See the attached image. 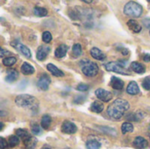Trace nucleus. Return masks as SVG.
<instances>
[{"mask_svg":"<svg viewBox=\"0 0 150 149\" xmlns=\"http://www.w3.org/2000/svg\"><path fill=\"white\" fill-rule=\"evenodd\" d=\"M129 103L127 100L118 98L114 100L107 108L108 115L114 119H120L129 110Z\"/></svg>","mask_w":150,"mask_h":149,"instance_id":"1","label":"nucleus"},{"mask_svg":"<svg viewBox=\"0 0 150 149\" xmlns=\"http://www.w3.org/2000/svg\"><path fill=\"white\" fill-rule=\"evenodd\" d=\"M15 103L18 107L22 108H26V109H31V110H36L38 109L39 106V102L37 98L31 95H19L16 97Z\"/></svg>","mask_w":150,"mask_h":149,"instance_id":"2","label":"nucleus"},{"mask_svg":"<svg viewBox=\"0 0 150 149\" xmlns=\"http://www.w3.org/2000/svg\"><path fill=\"white\" fill-rule=\"evenodd\" d=\"M80 66L82 68V71L83 73L89 77H93L96 76L98 73V66L97 65V63L91 61L88 59L85 60H82L80 61Z\"/></svg>","mask_w":150,"mask_h":149,"instance_id":"3","label":"nucleus"},{"mask_svg":"<svg viewBox=\"0 0 150 149\" xmlns=\"http://www.w3.org/2000/svg\"><path fill=\"white\" fill-rule=\"evenodd\" d=\"M142 11H143L142 6L134 1H130L127 3L126 5L124 6V13L130 17L139 18L142 14Z\"/></svg>","mask_w":150,"mask_h":149,"instance_id":"4","label":"nucleus"},{"mask_svg":"<svg viewBox=\"0 0 150 149\" xmlns=\"http://www.w3.org/2000/svg\"><path fill=\"white\" fill-rule=\"evenodd\" d=\"M126 61H111L105 64V68L107 71H111V72H116V73H120L121 75H127L129 76L130 73L125 68V65H126Z\"/></svg>","mask_w":150,"mask_h":149,"instance_id":"5","label":"nucleus"},{"mask_svg":"<svg viewBox=\"0 0 150 149\" xmlns=\"http://www.w3.org/2000/svg\"><path fill=\"white\" fill-rule=\"evenodd\" d=\"M51 83L50 77L47 74H42L37 83V86L41 90H47L49 88V84Z\"/></svg>","mask_w":150,"mask_h":149,"instance_id":"6","label":"nucleus"},{"mask_svg":"<svg viewBox=\"0 0 150 149\" xmlns=\"http://www.w3.org/2000/svg\"><path fill=\"white\" fill-rule=\"evenodd\" d=\"M95 95L99 100L103 102H109L112 98V94L110 91L105 90L104 89H98L95 91Z\"/></svg>","mask_w":150,"mask_h":149,"instance_id":"7","label":"nucleus"},{"mask_svg":"<svg viewBox=\"0 0 150 149\" xmlns=\"http://www.w3.org/2000/svg\"><path fill=\"white\" fill-rule=\"evenodd\" d=\"M62 131L67 134H74L76 133L77 127L74 123L70 121H65L62 126Z\"/></svg>","mask_w":150,"mask_h":149,"instance_id":"8","label":"nucleus"},{"mask_svg":"<svg viewBox=\"0 0 150 149\" xmlns=\"http://www.w3.org/2000/svg\"><path fill=\"white\" fill-rule=\"evenodd\" d=\"M11 45L19 52V53H21L25 57H26V58H31V56H32V54H31V51L29 50V48L27 47H25V45H23V44H21V43H19V42H12L11 43Z\"/></svg>","mask_w":150,"mask_h":149,"instance_id":"9","label":"nucleus"},{"mask_svg":"<svg viewBox=\"0 0 150 149\" xmlns=\"http://www.w3.org/2000/svg\"><path fill=\"white\" fill-rule=\"evenodd\" d=\"M50 52V47L48 46H40L39 47L36 54V57L39 61H43L46 59L47 54Z\"/></svg>","mask_w":150,"mask_h":149,"instance_id":"10","label":"nucleus"},{"mask_svg":"<svg viewBox=\"0 0 150 149\" xmlns=\"http://www.w3.org/2000/svg\"><path fill=\"white\" fill-rule=\"evenodd\" d=\"M134 146L137 149H146L148 148V141H146L143 137H136L134 141Z\"/></svg>","mask_w":150,"mask_h":149,"instance_id":"11","label":"nucleus"},{"mask_svg":"<svg viewBox=\"0 0 150 149\" xmlns=\"http://www.w3.org/2000/svg\"><path fill=\"white\" fill-rule=\"evenodd\" d=\"M91 55L94 59L98 60V61H104L105 59V54L100 49H98V47L91 48Z\"/></svg>","mask_w":150,"mask_h":149,"instance_id":"12","label":"nucleus"},{"mask_svg":"<svg viewBox=\"0 0 150 149\" xmlns=\"http://www.w3.org/2000/svg\"><path fill=\"white\" fill-rule=\"evenodd\" d=\"M47 70H48L53 76H54L60 77V76H64V73H63L61 69H59L56 66H54V64H52V63L47 64Z\"/></svg>","mask_w":150,"mask_h":149,"instance_id":"13","label":"nucleus"},{"mask_svg":"<svg viewBox=\"0 0 150 149\" xmlns=\"http://www.w3.org/2000/svg\"><path fill=\"white\" fill-rule=\"evenodd\" d=\"M127 92L129 95H136L140 93V89L136 82H130L127 88Z\"/></svg>","mask_w":150,"mask_h":149,"instance_id":"14","label":"nucleus"},{"mask_svg":"<svg viewBox=\"0 0 150 149\" xmlns=\"http://www.w3.org/2000/svg\"><path fill=\"white\" fill-rule=\"evenodd\" d=\"M68 49H69L68 46H66V45H64V44L60 45V46L55 49V51H54V55H55V57H57V58H62V57H64V56L66 55V54H67Z\"/></svg>","mask_w":150,"mask_h":149,"instance_id":"15","label":"nucleus"},{"mask_svg":"<svg viewBox=\"0 0 150 149\" xmlns=\"http://www.w3.org/2000/svg\"><path fill=\"white\" fill-rule=\"evenodd\" d=\"M127 25H128V27H129V29L131 31H133L134 32H136V33L140 32L142 31V25L136 20H134V19H130L127 22Z\"/></svg>","mask_w":150,"mask_h":149,"instance_id":"16","label":"nucleus"},{"mask_svg":"<svg viewBox=\"0 0 150 149\" xmlns=\"http://www.w3.org/2000/svg\"><path fill=\"white\" fill-rule=\"evenodd\" d=\"M6 74L7 76L5 77V80L9 83H12L16 81L18 77V72L16 69H8Z\"/></svg>","mask_w":150,"mask_h":149,"instance_id":"17","label":"nucleus"},{"mask_svg":"<svg viewBox=\"0 0 150 149\" xmlns=\"http://www.w3.org/2000/svg\"><path fill=\"white\" fill-rule=\"evenodd\" d=\"M111 81H112L111 82V85H112V87L114 90H122L123 89L124 82L121 79H120V78H118L116 76H112Z\"/></svg>","mask_w":150,"mask_h":149,"instance_id":"18","label":"nucleus"},{"mask_svg":"<svg viewBox=\"0 0 150 149\" xmlns=\"http://www.w3.org/2000/svg\"><path fill=\"white\" fill-rule=\"evenodd\" d=\"M130 68L134 72L138 73V74H143L145 72V70H146L145 67L142 63H139V62H136V61L132 62L131 65H130Z\"/></svg>","mask_w":150,"mask_h":149,"instance_id":"19","label":"nucleus"},{"mask_svg":"<svg viewBox=\"0 0 150 149\" xmlns=\"http://www.w3.org/2000/svg\"><path fill=\"white\" fill-rule=\"evenodd\" d=\"M23 141H24V144H25L26 149H33L36 147V144H37V140L31 135L28 138H26L25 140H24Z\"/></svg>","mask_w":150,"mask_h":149,"instance_id":"20","label":"nucleus"},{"mask_svg":"<svg viewBox=\"0 0 150 149\" xmlns=\"http://www.w3.org/2000/svg\"><path fill=\"white\" fill-rule=\"evenodd\" d=\"M21 72L25 76H29L34 73V68L31 64L27 62H24L23 65L21 66Z\"/></svg>","mask_w":150,"mask_h":149,"instance_id":"21","label":"nucleus"},{"mask_svg":"<svg viewBox=\"0 0 150 149\" xmlns=\"http://www.w3.org/2000/svg\"><path fill=\"white\" fill-rule=\"evenodd\" d=\"M91 112H93L95 113H100L104 110V105L99 101H95L91 104Z\"/></svg>","mask_w":150,"mask_h":149,"instance_id":"22","label":"nucleus"},{"mask_svg":"<svg viewBox=\"0 0 150 149\" xmlns=\"http://www.w3.org/2000/svg\"><path fill=\"white\" fill-rule=\"evenodd\" d=\"M51 121H52V119L49 115H44L41 119V124H40L42 128L48 129L51 125Z\"/></svg>","mask_w":150,"mask_h":149,"instance_id":"23","label":"nucleus"},{"mask_svg":"<svg viewBox=\"0 0 150 149\" xmlns=\"http://www.w3.org/2000/svg\"><path fill=\"white\" fill-rule=\"evenodd\" d=\"M121 131L123 134H126L127 133H132L134 131V126L130 122H125L122 124Z\"/></svg>","mask_w":150,"mask_h":149,"instance_id":"24","label":"nucleus"},{"mask_svg":"<svg viewBox=\"0 0 150 149\" xmlns=\"http://www.w3.org/2000/svg\"><path fill=\"white\" fill-rule=\"evenodd\" d=\"M86 148L87 149H100L101 144L98 141L91 140V141H88L86 142Z\"/></svg>","mask_w":150,"mask_h":149,"instance_id":"25","label":"nucleus"},{"mask_svg":"<svg viewBox=\"0 0 150 149\" xmlns=\"http://www.w3.org/2000/svg\"><path fill=\"white\" fill-rule=\"evenodd\" d=\"M33 13L38 17H45L47 15V9L42 8V7H34Z\"/></svg>","mask_w":150,"mask_h":149,"instance_id":"26","label":"nucleus"},{"mask_svg":"<svg viewBox=\"0 0 150 149\" xmlns=\"http://www.w3.org/2000/svg\"><path fill=\"white\" fill-rule=\"evenodd\" d=\"M16 135L18 137V138H21L23 141L25 140L26 138H28L30 136L29 133L25 130V129H18L16 131Z\"/></svg>","mask_w":150,"mask_h":149,"instance_id":"27","label":"nucleus"},{"mask_svg":"<svg viewBox=\"0 0 150 149\" xmlns=\"http://www.w3.org/2000/svg\"><path fill=\"white\" fill-rule=\"evenodd\" d=\"M16 61H17V59H16L15 57L11 56V57H6V58H4V59L3 60V64H4V66H6V67H11V66L14 65V64L16 63Z\"/></svg>","mask_w":150,"mask_h":149,"instance_id":"28","label":"nucleus"},{"mask_svg":"<svg viewBox=\"0 0 150 149\" xmlns=\"http://www.w3.org/2000/svg\"><path fill=\"white\" fill-rule=\"evenodd\" d=\"M72 54L75 57H79L82 54V47L80 44H75L73 46Z\"/></svg>","mask_w":150,"mask_h":149,"instance_id":"29","label":"nucleus"},{"mask_svg":"<svg viewBox=\"0 0 150 149\" xmlns=\"http://www.w3.org/2000/svg\"><path fill=\"white\" fill-rule=\"evenodd\" d=\"M8 143H9V145L11 146V147H16L17 145H18L19 144V139H18V137L16 135V136H14V135H12V136H11L10 138H9V141H8Z\"/></svg>","mask_w":150,"mask_h":149,"instance_id":"30","label":"nucleus"},{"mask_svg":"<svg viewBox=\"0 0 150 149\" xmlns=\"http://www.w3.org/2000/svg\"><path fill=\"white\" fill-rule=\"evenodd\" d=\"M42 40L45 43H49L52 40V34L48 31H46L42 34Z\"/></svg>","mask_w":150,"mask_h":149,"instance_id":"31","label":"nucleus"},{"mask_svg":"<svg viewBox=\"0 0 150 149\" xmlns=\"http://www.w3.org/2000/svg\"><path fill=\"white\" fill-rule=\"evenodd\" d=\"M31 129H32V133L35 135H39L41 133V128L36 123L31 125Z\"/></svg>","mask_w":150,"mask_h":149,"instance_id":"32","label":"nucleus"},{"mask_svg":"<svg viewBox=\"0 0 150 149\" xmlns=\"http://www.w3.org/2000/svg\"><path fill=\"white\" fill-rule=\"evenodd\" d=\"M142 87L145 89V90H150V77H147L144 79L143 83H142Z\"/></svg>","mask_w":150,"mask_h":149,"instance_id":"33","label":"nucleus"},{"mask_svg":"<svg viewBox=\"0 0 150 149\" xmlns=\"http://www.w3.org/2000/svg\"><path fill=\"white\" fill-rule=\"evenodd\" d=\"M76 90L79 91H87L89 90V85L84 84V83H80L79 85H77Z\"/></svg>","mask_w":150,"mask_h":149,"instance_id":"34","label":"nucleus"},{"mask_svg":"<svg viewBox=\"0 0 150 149\" xmlns=\"http://www.w3.org/2000/svg\"><path fill=\"white\" fill-rule=\"evenodd\" d=\"M84 100H85V97L83 96H82V95H79V96H76L74 98V103L75 104H82Z\"/></svg>","mask_w":150,"mask_h":149,"instance_id":"35","label":"nucleus"},{"mask_svg":"<svg viewBox=\"0 0 150 149\" xmlns=\"http://www.w3.org/2000/svg\"><path fill=\"white\" fill-rule=\"evenodd\" d=\"M0 141H1L0 142V148H1V149H4L7 147V141L4 138H1Z\"/></svg>","mask_w":150,"mask_h":149,"instance_id":"36","label":"nucleus"},{"mask_svg":"<svg viewBox=\"0 0 150 149\" xmlns=\"http://www.w3.org/2000/svg\"><path fill=\"white\" fill-rule=\"evenodd\" d=\"M8 54H11V52H9V51H7V50H4V48L1 49V53H0L1 58H4V55H8Z\"/></svg>","mask_w":150,"mask_h":149,"instance_id":"37","label":"nucleus"},{"mask_svg":"<svg viewBox=\"0 0 150 149\" xmlns=\"http://www.w3.org/2000/svg\"><path fill=\"white\" fill-rule=\"evenodd\" d=\"M143 25H146V27L150 28V18H146L143 20Z\"/></svg>","mask_w":150,"mask_h":149,"instance_id":"38","label":"nucleus"},{"mask_svg":"<svg viewBox=\"0 0 150 149\" xmlns=\"http://www.w3.org/2000/svg\"><path fill=\"white\" fill-rule=\"evenodd\" d=\"M143 60L145 61H150V54H145L144 55V57H143Z\"/></svg>","mask_w":150,"mask_h":149,"instance_id":"39","label":"nucleus"},{"mask_svg":"<svg viewBox=\"0 0 150 149\" xmlns=\"http://www.w3.org/2000/svg\"><path fill=\"white\" fill-rule=\"evenodd\" d=\"M41 149H51V148H50L47 145H45V146H44V147H43Z\"/></svg>","mask_w":150,"mask_h":149,"instance_id":"40","label":"nucleus"},{"mask_svg":"<svg viewBox=\"0 0 150 149\" xmlns=\"http://www.w3.org/2000/svg\"><path fill=\"white\" fill-rule=\"evenodd\" d=\"M1 124V128H0V130H3V127H4V124L3 123H0Z\"/></svg>","mask_w":150,"mask_h":149,"instance_id":"41","label":"nucleus"},{"mask_svg":"<svg viewBox=\"0 0 150 149\" xmlns=\"http://www.w3.org/2000/svg\"><path fill=\"white\" fill-rule=\"evenodd\" d=\"M92 1H84V3H87V4H91Z\"/></svg>","mask_w":150,"mask_h":149,"instance_id":"42","label":"nucleus"},{"mask_svg":"<svg viewBox=\"0 0 150 149\" xmlns=\"http://www.w3.org/2000/svg\"><path fill=\"white\" fill-rule=\"evenodd\" d=\"M149 139H150V135H149Z\"/></svg>","mask_w":150,"mask_h":149,"instance_id":"43","label":"nucleus"},{"mask_svg":"<svg viewBox=\"0 0 150 149\" xmlns=\"http://www.w3.org/2000/svg\"><path fill=\"white\" fill-rule=\"evenodd\" d=\"M149 129H150V126H149Z\"/></svg>","mask_w":150,"mask_h":149,"instance_id":"44","label":"nucleus"},{"mask_svg":"<svg viewBox=\"0 0 150 149\" xmlns=\"http://www.w3.org/2000/svg\"><path fill=\"white\" fill-rule=\"evenodd\" d=\"M149 33H150V32H149Z\"/></svg>","mask_w":150,"mask_h":149,"instance_id":"45","label":"nucleus"}]
</instances>
